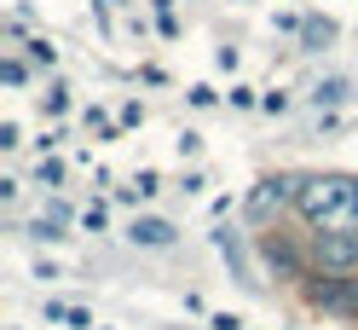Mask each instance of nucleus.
Masks as SVG:
<instances>
[{
    "label": "nucleus",
    "instance_id": "nucleus-1",
    "mask_svg": "<svg viewBox=\"0 0 358 330\" xmlns=\"http://www.w3.org/2000/svg\"><path fill=\"white\" fill-rule=\"evenodd\" d=\"M295 214L312 232L358 238V180H347V174H306V180H295Z\"/></svg>",
    "mask_w": 358,
    "mask_h": 330
},
{
    "label": "nucleus",
    "instance_id": "nucleus-2",
    "mask_svg": "<svg viewBox=\"0 0 358 330\" xmlns=\"http://www.w3.org/2000/svg\"><path fill=\"white\" fill-rule=\"evenodd\" d=\"M312 255H318L324 267L347 273V267H358V238H335V232H318V238H312Z\"/></svg>",
    "mask_w": 358,
    "mask_h": 330
},
{
    "label": "nucleus",
    "instance_id": "nucleus-3",
    "mask_svg": "<svg viewBox=\"0 0 358 330\" xmlns=\"http://www.w3.org/2000/svg\"><path fill=\"white\" fill-rule=\"evenodd\" d=\"M47 313H52V319H64V324H70V330H87V324H93V319H87V313H76V307H47Z\"/></svg>",
    "mask_w": 358,
    "mask_h": 330
}]
</instances>
